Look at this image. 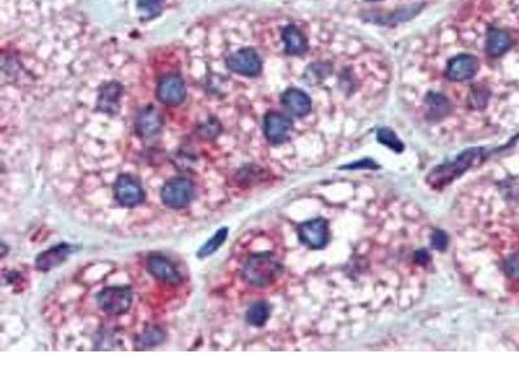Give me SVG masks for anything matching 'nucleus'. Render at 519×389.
<instances>
[{"label": "nucleus", "mask_w": 519, "mask_h": 389, "mask_svg": "<svg viewBox=\"0 0 519 389\" xmlns=\"http://www.w3.org/2000/svg\"><path fill=\"white\" fill-rule=\"evenodd\" d=\"M163 117L152 106H146L138 113L135 119V130L142 138H152L163 129Z\"/></svg>", "instance_id": "obj_12"}, {"label": "nucleus", "mask_w": 519, "mask_h": 389, "mask_svg": "<svg viewBox=\"0 0 519 389\" xmlns=\"http://www.w3.org/2000/svg\"><path fill=\"white\" fill-rule=\"evenodd\" d=\"M147 269L154 279L163 283L177 285L182 281V276L178 272L176 265L163 256H159V255L150 256L147 259Z\"/></svg>", "instance_id": "obj_10"}, {"label": "nucleus", "mask_w": 519, "mask_h": 389, "mask_svg": "<svg viewBox=\"0 0 519 389\" xmlns=\"http://www.w3.org/2000/svg\"><path fill=\"white\" fill-rule=\"evenodd\" d=\"M431 241H432V246L437 248V249H444V248L447 247L448 239H447V235L443 231H435V234L431 236Z\"/></svg>", "instance_id": "obj_21"}, {"label": "nucleus", "mask_w": 519, "mask_h": 389, "mask_svg": "<svg viewBox=\"0 0 519 389\" xmlns=\"http://www.w3.org/2000/svg\"><path fill=\"white\" fill-rule=\"evenodd\" d=\"M227 235H229V228L227 227H222V228H220L214 235L203 246V247L199 249V252H198V257L199 259H205V257H209V256H212L213 253H216L220 248H221V246L224 244V240H226V237H227Z\"/></svg>", "instance_id": "obj_16"}, {"label": "nucleus", "mask_w": 519, "mask_h": 389, "mask_svg": "<svg viewBox=\"0 0 519 389\" xmlns=\"http://www.w3.org/2000/svg\"><path fill=\"white\" fill-rule=\"evenodd\" d=\"M164 1L165 0H138V8L150 17H154L161 11Z\"/></svg>", "instance_id": "obj_18"}, {"label": "nucleus", "mask_w": 519, "mask_h": 389, "mask_svg": "<svg viewBox=\"0 0 519 389\" xmlns=\"http://www.w3.org/2000/svg\"><path fill=\"white\" fill-rule=\"evenodd\" d=\"M262 131L269 144L281 145L290 139V135L294 131V121L288 115L272 110L264 116Z\"/></svg>", "instance_id": "obj_4"}, {"label": "nucleus", "mask_w": 519, "mask_h": 389, "mask_svg": "<svg viewBox=\"0 0 519 389\" xmlns=\"http://www.w3.org/2000/svg\"><path fill=\"white\" fill-rule=\"evenodd\" d=\"M71 252H73V247L65 243L49 248L36 257V269L41 272H49L51 269L65 262Z\"/></svg>", "instance_id": "obj_13"}, {"label": "nucleus", "mask_w": 519, "mask_h": 389, "mask_svg": "<svg viewBox=\"0 0 519 389\" xmlns=\"http://www.w3.org/2000/svg\"><path fill=\"white\" fill-rule=\"evenodd\" d=\"M186 84L179 74H166L159 83L156 96L165 106H179L186 99Z\"/></svg>", "instance_id": "obj_7"}, {"label": "nucleus", "mask_w": 519, "mask_h": 389, "mask_svg": "<svg viewBox=\"0 0 519 389\" xmlns=\"http://www.w3.org/2000/svg\"><path fill=\"white\" fill-rule=\"evenodd\" d=\"M122 93H124V87L121 83L116 81L104 83L99 90L96 109L109 116L117 115L119 106H121L119 102H121Z\"/></svg>", "instance_id": "obj_11"}, {"label": "nucleus", "mask_w": 519, "mask_h": 389, "mask_svg": "<svg viewBox=\"0 0 519 389\" xmlns=\"http://www.w3.org/2000/svg\"><path fill=\"white\" fill-rule=\"evenodd\" d=\"M246 318L249 325L255 327H262L268 319L270 318V305L266 301H255L248 307Z\"/></svg>", "instance_id": "obj_14"}, {"label": "nucleus", "mask_w": 519, "mask_h": 389, "mask_svg": "<svg viewBox=\"0 0 519 389\" xmlns=\"http://www.w3.org/2000/svg\"><path fill=\"white\" fill-rule=\"evenodd\" d=\"M165 332L160 330L159 327H150L147 330L143 331L141 335H138L137 342H135V348L137 349H148L156 345H160L165 342Z\"/></svg>", "instance_id": "obj_15"}, {"label": "nucleus", "mask_w": 519, "mask_h": 389, "mask_svg": "<svg viewBox=\"0 0 519 389\" xmlns=\"http://www.w3.org/2000/svg\"><path fill=\"white\" fill-rule=\"evenodd\" d=\"M330 237L329 224L323 218L310 220L299 227L300 241L310 249H322Z\"/></svg>", "instance_id": "obj_9"}, {"label": "nucleus", "mask_w": 519, "mask_h": 389, "mask_svg": "<svg viewBox=\"0 0 519 389\" xmlns=\"http://www.w3.org/2000/svg\"><path fill=\"white\" fill-rule=\"evenodd\" d=\"M504 272L513 281H519V250L505 261Z\"/></svg>", "instance_id": "obj_19"}, {"label": "nucleus", "mask_w": 519, "mask_h": 389, "mask_svg": "<svg viewBox=\"0 0 519 389\" xmlns=\"http://www.w3.org/2000/svg\"><path fill=\"white\" fill-rule=\"evenodd\" d=\"M226 67L231 73L255 78L262 71V60L255 48H240L226 59Z\"/></svg>", "instance_id": "obj_5"}, {"label": "nucleus", "mask_w": 519, "mask_h": 389, "mask_svg": "<svg viewBox=\"0 0 519 389\" xmlns=\"http://www.w3.org/2000/svg\"><path fill=\"white\" fill-rule=\"evenodd\" d=\"M364 1H367V3H374V1H382V0H364Z\"/></svg>", "instance_id": "obj_22"}, {"label": "nucleus", "mask_w": 519, "mask_h": 389, "mask_svg": "<svg viewBox=\"0 0 519 389\" xmlns=\"http://www.w3.org/2000/svg\"><path fill=\"white\" fill-rule=\"evenodd\" d=\"M113 191L118 204L125 208L138 207L146 200V192L141 182L129 174L118 176L113 186Z\"/></svg>", "instance_id": "obj_6"}, {"label": "nucleus", "mask_w": 519, "mask_h": 389, "mask_svg": "<svg viewBox=\"0 0 519 389\" xmlns=\"http://www.w3.org/2000/svg\"><path fill=\"white\" fill-rule=\"evenodd\" d=\"M96 303L108 314L121 316L129 311L132 304V292L128 285L106 287L96 296Z\"/></svg>", "instance_id": "obj_2"}, {"label": "nucleus", "mask_w": 519, "mask_h": 389, "mask_svg": "<svg viewBox=\"0 0 519 389\" xmlns=\"http://www.w3.org/2000/svg\"><path fill=\"white\" fill-rule=\"evenodd\" d=\"M378 139H379V142H382L383 144H387L389 147L393 148V150H396V151H402V143L399 142V139L395 137V134L391 132L389 130H379V132H378Z\"/></svg>", "instance_id": "obj_20"}, {"label": "nucleus", "mask_w": 519, "mask_h": 389, "mask_svg": "<svg viewBox=\"0 0 519 389\" xmlns=\"http://www.w3.org/2000/svg\"><path fill=\"white\" fill-rule=\"evenodd\" d=\"M281 104L288 115L297 118L309 116L313 110V99L300 87H288L281 94Z\"/></svg>", "instance_id": "obj_8"}, {"label": "nucleus", "mask_w": 519, "mask_h": 389, "mask_svg": "<svg viewBox=\"0 0 519 389\" xmlns=\"http://www.w3.org/2000/svg\"><path fill=\"white\" fill-rule=\"evenodd\" d=\"M284 272V266L270 252L255 253L248 257L242 275L248 284L253 287H268L274 283Z\"/></svg>", "instance_id": "obj_1"}, {"label": "nucleus", "mask_w": 519, "mask_h": 389, "mask_svg": "<svg viewBox=\"0 0 519 389\" xmlns=\"http://www.w3.org/2000/svg\"><path fill=\"white\" fill-rule=\"evenodd\" d=\"M195 196V186L189 178L169 179L161 189L163 204L170 209L186 208Z\"/></svg>", "instance_id": "obj_3"}, {"label": "nucleus", "mask_w": 519, "mask_h": 389, "mask_svg": "<svg viewBox=\"0 0 519 389\" xmlns=\"http://www.w3.org/2000/svg\"><path fill=\"white\" fill-rule=\"evenodd\" d=\"M221 131H222V125L220 119L216 117H209L198 126L199 137L205 141L216 139L221 134Z\"/></svg>", "instance_id": "obj_17"}]
</instances>
